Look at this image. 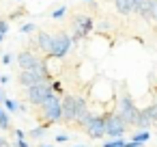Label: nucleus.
<instances>
[{
  "label": "nucleus",
  "mask_w": 157,
  "mask_h": 147,
  "mask_svg": "<svg viewBox=\"0 0 157 147\" xmlns=\"http://www.w3.org/2000/svg\"><path fill=\"white\" fill-rule=\"evenodd\" d=\"M88 93H90V100H93L95 104H99V106H108V104L114 106V102H116L114 82L108 80V78H101V76H97V78L90 82Z\"/></svg>",
  "instance_id": "obj_1"
},
{
  "label": "nucleus",
  "mask_w": 157,
  "mask_h": 147,
  "mask_svg": "<svg viewBox=\"0 0 157 147\" xmlns=\"http://www.w3.org/2000/svg\"><path fill=\"white\" fill-rule=\"evenodd\" d=\"M60 104H63V119H60V123H67V125L75 123L78 117L88 110V102L82 95H63Z\"/></svg>",
  "instance_id": "obj_2"
},
{
  "label": "nucleus",
  "mask_w": 157,
  "mask_h": 147,
  "mask_svg": "<svg viewBox=\"0 0 157 147\" xmlns=\"http://www.w3.org/2000/svg\"><path fill=\"white\" fill-rule=\"evenodd\" d=\"M123 87V91L121 93H116V102H114V112L125 121V125L129 128V125H133V121H136V115H138V106H136V102H133V97L129 95V91H127V84H121Z\"/></svg>",
  "instance_id": "obj_3"
},
{
  "label": "nucleus",
  "mask_w": 157,
  "mask_h": 147,
  "mask_svg": "<svg viewBox=\"0 0 157 147\" xmlns=\"http://www.w3.org/2000/svg\"><path fill=\"white\" fill-rule=\"evenodd\" d=\"M39 117L43 119L41 125L50 128L54 123H60L63 119V104H60V95H52L50 100H45L41 106H39Z\"/></svg>",
  "instance_id": "obj_4"
},
{
  "label": "nucleus",
  "mask_w": 157,
  "mask_h": 147,
  "mask_svg": "<svg viewBox=\"0 0 157 147\" xmlns=\"http://www.w3.org/2000/svg\"><path fill=\"white\" fill-rule=\"evenodd\" d=\"M20 87L28 89V87H35V84H43V82H52V76L48 74L45 69V63L37 69H20V78H17Z\"/></svg>",
  "instance_id": "obj_5"
},
{
  "label": "nucleus",
  "mask_w": 157,
  "mask_h": 147,
  "mask_svg": "<svg viewBox=\"0 0 157 147\" xmlns=\"http://www.w3.org/2000/svg\"><path fill=\"white\" fill-rule=\"evenodd\" d=\"M93 31H95V22H93L90 15H84V13L73 15V20H71V39H73V43L80 41V39L90 37Z\"/></svg>",
  "instance_id": "obj_6"
},
{
  "label": "nucleus",
  "mask_w": 157,
  "mask_h": 147,
  "mask_svg": "<svg viewBox=\"0 0 157 147\" xmlns=\"http://www.w3.org/2000/svg\"><path fill=\"white\" fill-rule=\"evenodd\" d=\"M101 117H103V128H105V136L108 138H123L125 136L127 125L114 110H105Z\"/></svg>",
  "instance_id": "obj_7"
},
{
  "label": "nucleus",
  "mask_w": 157,
  "mask_h": 147,
  "mask_svg": "<svg viewBox=\"0 0 157 147\" xmlns=\"http://www.w3.org/2000/svg\"><path fill=\"white\" fill-rule=\"evenodd\" d=\"M71 46H73L71 35H69V33H65V31H60V33L52 35V48H50V56H52V59H65V56L69 54Z\"/></svg>",
  "instance_id": "obj_8"
},
{
  "label": "nucleus",
  "mask_w": 157,
  "mask_h": 147,
  "mask_svg": "<svg viewBox=\"0 0 157 147\" xmlns=\"http://www.w3.org/2000/svg\"><path fill=\"white\" fill-rule=\"evenodd\" d=\"M28 91V95H26V100H28V104H33V106H41L45 100H50L52 95H54V91H52V87H50V82H43V84H35V87H28L26 89Z\"/></svg>",
  "instance_id": "obj_9"
},
{
  "label": "nucleus",
  "mask_w": 157,
  "mask_h": 147,
  "mask_svg": "<svg viewBox=\"0 0 157 147\" xmlns=\"http://www.w3.org/2000/svg\"><path fill=\"white\" fill-rule=\"evenodd\" d=\"M84 132H86V136H90V138H103L105 136V128H103V117L101 115H90L88 117V121L84 123V128H82Z\"/></svg>",
  "instance_id": "obj_10"
},
{
  "label": "nucleus",
  "mask_w": 157,
  "mask_h": 147,
  "mask_svg": "<svg viewBox=\"0 0 157 147\" xmlns=\"http://www.w3.org/2000/svg\"><path fill=\"white\" fill-rule=\"evenodd\" d=\"M17 65H20V69H37L43 65V59L33 50H22L17 54Z\"/></svg>",
  "instance_id": "obj_11"
},
{
  "label": "nucleus",
  "mask_w": 157,
  "mask_h": 147,
  "mask_svg": "<svg viewBox=\"0 0 157 147\" xmlns=\"http://www.w3.org/2000/svg\"><path fill=\"white\" fill-rule=\"evenodd\" d=\"M50 48H52V33H45V31L37 33V37H35V41H33V48H30V50L50 56Z\"/></svg>",
  "instance_id": "obj_12"
},
{
  "label": "nucleus",
  "mask_w": 157,
  "mask_h": 147,
  "mask_svg": "<svg viewBox=\"0 0 157 147\" xmlns=\"http://www.w3.org/2000/svg\"><path fill=\"white\" fill-rule=\"evenodd\" d=\"M136 15H140L146 22H153V0H142V2L133 9Z\"/></svg>",
  "instance_id": "obj_13"
},
{
  "label": "nucleus",
  "mask_w": 157,
  "mask_h": 147,
  "mask_svg": "<svg viewBox=\"0 0 157 147\" xmlns=\"http://www.w3.org/2000/svg\"><path fill=\"white\" fill-rule=\"evenodd\" d=\"M80 80L82 82H93L95 80V65L90 61H84L80 65Z\"/></svg>",
  "instance_id": "obj_14"
},
{
  "label": "nucleus",
  "mask_w": 157,
  "mask_h": 147,
  "mask_svg": "<svg viewBox=\"0 0 157 147\" xmlns=\"http://www.w3.org/2000/svg\"><path fill=\"white\" fill-rule=\"evenodd\" d=\"M153 125V121L148 119V115H146V110L144 108H140L138 110V115H136V121H133V128H138V130H148Z\"/></svg>",
  "instance_id": "obj_15"
},
{
  "label": "nucleus",
  "mask_w": 157,
  "mask_h": 147,
  "mask_svg": "<svg viewBox=\"0 0 157 147\" xmlns=\"http://www.w3.org/2000/svg\"><path fill=\"white\" fill-rule=\"evenodd\" d=\"M5 110L11 115V112H20V115H24L26 112V104H22V102H15V100H11V97H5Z\"/></svg>",
  "instance_id": "obj_16"
},
{
  "label": "nucleus",
  "mask_w": 157,
  "mask_h": 147,
  "mask_svg": "<svg viewBox=\"0 0 157 147\" xmlns=\"http://www.w3.org/2000/svg\"><path fill=\"white\" fill-rule=\"evenodd\" d=\"M114 7H116V11H118L121 15L133 13V2H131V0H114Z\"/></svg>",
  "instance_id": "obj_17"
},
{
  "label": "nucleus",
  "mask_w": 157,
  "mask_h": 147,
  "mask_svg": "<svg viewBox=\"0 0 157 147\" xmlns=\"http://www.w3.org/2000/svg\"><path fill=\"white\" fill-rule=\"evenodd\" d=\"M148 138H151V132H148V130H138V132L131 136V141H133V143H140V145H144Z\"/></svg>",
  "instance_id": "obj_18"
},
{
  "label": "nucleus",
  "mask_w": 157,
  "mask_h": 147,
  "mask_svg": "<svg viewBox=\"0 0 157 147\" xmlns=\"http://www.w3.org/2000/svg\"><path fill=\"white\" fill-rule=\"evenodd\" d=\"M11 128V117H9V112L5 110V108H0V130H9Z\"/></svg>",
  "instance_id": "obj_19"
},
{
  "label": "nucleus",
  "mask_w": 157,
  "mask_h": 147,
  "mask_svg": "<svg viewBox=\"0 0 157 147\" xmlns=\"http://www.w3.org/2000/svg\"><path fill=\"white\" fill-rule=\"evenodd\" d=\"M45 132H48V128H45V125H37L35 130H30V132H28V136H30V138H35V141H39V138H43V136H45Z\"/></svg>",
  "instance_id": "obj_20"
},
{
  "label": "nucleus",
  "mask_w": 157,
  "mask_h": 147,
  "mask_svg": "<svg viewBox=\"0 0 157 147\" xmlns=\"http://www.w3.org/2000/svg\"><path fill=\"white\" fill-rule=\"evenodd\" d=\"M50 87H52V91H54V95H65V89H63V82L58 80V78H52V82H50Z\"/></svg>",
  "instance_id": "obj_21"
},
{
  "label": "nucleus",
  "mask_w": 157,
  "mask_h": 147,
  "mask_svg": "<svg viewBox=\"0 0 157 147\" xmlns=\"http://www.w3.org/2000/svg\"><path fill=\"white\" fill-rule=\"evenodd\" d=\"M35 31H37V24H35V22H26V24L20 26V33H22V35H30V33H35Z\"/></svg>",
  "instance_id": "obj_22"
},
{
  "label": "nucleus",
  "mask_w": 157,
  "mask_h": 147,
  "mask_svg": "<svg viewBox=\"0 0 157 147\" xmlns=\"http://www.w3.org/2000/svg\"><path fill=\"white\" fill-rule=\"evenodd\" d=\"M101 147H125V138H108Z\"/></svg>",
  "instance_id": "obj_23"
},
{
  "label": "nucleus",
  "mask_w": 157,
  "mask_h": 147,
  "mask_svg": "<svg viewBox=\"0 0 157 147\" xmlns=\"http://www.w3.org/2000/svg\"><path fill=\"white\" fill-rule=\"evenodd\" d=\"M144 110H146V115H148V119H151L153 123H157V102H155V104H151V106H146Z\"/></svg>",
  "instance_id": "obj_24"
},
{
  "label": "nucleus",
  "mask_w": 157,
  "mask_h": 147,
  "mask_svg": "<svg viewBox=\"0 0 157 147\" xmlns=\"http://www.w3.org/2000/svg\"><path fill=\"white\" fill-rule=\"evenodd\" d=\"M65 13H67V7H56L50 15H52L54 20H60V18H65Z\"/></svg>",
  "instance_id": "obj_25"
},
{
  "label": "nucleus",
  "mask_w": 157,
  "mask_h": 147,
  "mask_svg": "<svg viewBox=\"0 0 157 147\" xmlns=\"http://www.w3.org/2000/svg\"><path fill=\"white\" fill-rule=\"evenodd\" d=\"M110 26H112V24L103 20V22H99V24H97V33H99V35H103L105 31H110Z\"/></svg>",
  "instance_id": "obj_26"
},
{
  "label": "nucleus",
  "mask_w": 157,
  "mask_h": 147,
  "mask_svg": "<svg viewBox=\"0 0 157 147\" xmlns=\"http://www.w3.org/2000/svg\"><path fill=\"white\" fill-rule=\"evenodd\" d=\"M0 63H2V65H9V63H13V56H11L9 52H2V56H0Z\"/></svg>",
  "instance_id": "obj_27"
},
{
  "label": "nucleus",
  "mask_w": 157,
  "mask_h": 147,
  "mask_svg": "<svg viewBox=\"0 0 157 147\" xmlns=\"http://www.w3.org/2000/svg\"><path fill=\"white\" fill-rule=\"evenodd\" d=\"M9 33V20H0V35Z\"/></svg>",
  "instance_id": "obj_28"
},
{
  "label": "nucleus",
  "mask_w": 157,
  "mask_h": 147,
  "mask_svg": "<svg viewBox=\"0 0 157 147\" xmlns=\"http://www.w3.org/2000/svg\"><path fill=\"white\" fill-rule=\"evenodd\" d=\"M26 13V9H17V11H13L11 15H9V20H17V18H22Z\"/></svg>",
  "instance_id": "obj_29"
},
{
  "label": "nucleus",
  "mask_w": 157,
  "mask_h": 147,
  "mask_svg": "<svg viewBox=\"0 0 157 147\" xmlns=\"http://www.w3.org/2000/svg\"><path fill=\"white\" fill-rule=\"evenodd\" d=\"M67 141H69V134H65V132L56 134V143H67Z\"/></svg>",
  "instance_id": "obj_30"
},
{
  "label": "nucleus",
  "mask_w": 157,
  "mask_h": 147,
  "mask_svg": "<svg viewBox=\"0 0 157 147\" xmlns=\"http://www.w3.org/2000/svg\"><path fill=\"white\" fill-rule=\"evenodd\" d=\"M15 136H17V141H26L28 132H24V130H15Z\"/></svg>",
  "instance_id": "obj_31"
},
{
  "label": "nucleus",
  "mask_w": 157,
  "mask_h": 147,
  "mask_svg": "<svg viewBox=\"0 0 157 147\" xmlns=\"http://www.w3.org/2000/svg\"><path fill=\"white\" fill-rule=\"evenodd\" d=\"M9 80H11V76H9V74H0V82H2V84H7Z\"/></svg>",
  "instance_id": "obj_32"
},
{
  "label": "nucleus",
  "mask_w": 157,
  "mask_h": 147,
  "mask_svg": "<svg viewBox=\"0 0 157 147\" xmlns=\"http://www.w3.org/2000/svg\"><path fill=\"white\" fill-rule=\"evenodd\" d=\"M153 22H157V0H153Z\"/></svg>",
  "instance_id": "obj_33"
},
{
  "label": "nucleus",
  "mask_w": 157,
  "mask_h": 147,
  "mask_svg": "<svg viewBox=\"0 0 157 147\" xmlns=\"http://www.w3.org/2000/svg\"><path fill=\"white\" fill-rule=\"evenodd\" d=\"M0 147H11V145H9V141H7L5 136H0Z\"/></svg>",
  "instance_id": "obj_34"
},
{
  "label": "nucleus",
  "mask_w": 157,
  "mask_h": 147,
  "mask_svg": "<svg viewBox=\"0 0 157 147\" xmlns=\"http://www.w3.org/2000/svg\"><path fill=\"white\" fill-rule=\"evenodd\" d=\"M15 147H30V145H28L26 141H17V143H15Z\"/></svg>",
  "instance_id": "obj_35"
},
{
  "label": "nucleus",
  "mask_w": 157,
  "mask_h": 147,
  "mask_svg": "<svg viewBox=\"0 0 157 147\" xmlns=\"http://www.w3.org/2000/svg\"><path fill=\"white\" fill-rule=\"evenodd\" d=\"M0 102H5V91L0 89Z\"/></svg>",
  "instance_id": "obj_36"
},
{
  "label": "nucleus",
  "mask_w": 157,
  "mask_h": 147,
  "mask_svg": "<svg viewBox=\"0 0 157 147\" xmlns=\"http://www.w3.org/2000/svg\"><path fill=\"white\" fill-rule=\"evenodd\" d=\"M2 39H5V35H0V43H2Z\"/></svg>",
  "instance_id": "obj_37"
},
{
  "label": "nucleus",
  "mask_w": 157,
  "mask_h": 147,
  "mask_svg": "<svg viewBox=\"0 0 157 147\" xmlns=\"http://www.w3.org/2000/svg\"><path fill=\"white\" fill-rule=\"evenodd\" d=\"M39 147H52V145H39Z\"/></svg>",
  "instance_id": "obj_38"
},
{
  "label": "nucleus",
  "mask_w": 157,
  "mask_h": 147,
  "mask_svg": "<svg viewBox=\"0 0 157 147\" xmlns=\"http://www.w3.org/2000/svg\"><path fill=\"white\" fill-rule=\"evenodd\" d=\"M84 2H95V0H84Z\"/></svg>",
  "instance_id": "obj_39"
},
{
  "label": "nucleus",
  "mask_w": 157,
  "mask_h": 147,
  "mask_svg": "<svg viewBox=\"0 0 157 147\" xmlns=\"http://www.w3.org/2000/svg\"><path fill=\"white\" fill-rule=\"evenodd\" d=\"M0 56H2V50H0Z\"/></svg>",
  "instance_id": "obj_40"
},
{
  "label": "nucleus",
  "mask_w": 157,
  "mask_h": 147,
  "mask_svg": "<svg viewBox=\"0 0 157 147\" xmlns=\"http://www.w3.org/2000/svg\"><path fill=\"white\" fill-rule=\"evenodd\" d=\"M75 147H82V145H75Z\"/></svg>",
  "instance_id": "obj_41"
},
{
  "label": "nucleus",
  "mask_w": 157,
  "mask_h": 147,
  "mask_svg": "<svg viewBox=\"0 0 157 147\" xmlns=\"http://www.w3.org/2000/svg\"><path fill=\"white\" fill-rule=\"evenodd\" d=\"M140 147H144V145H140Z\"/></svg>",
  "instance_id": "obj_42"
},
{
  "label": "nucleus",
  "mask_w": 157,
  "mask_h": 147,
  "mask_svg": "<svg viewBox=\"0 0 157 147\" xmlns=\"http://www.w3.org/2000/svg\"><path fill=\"white\" fill-rule=\"evenodd\" d=\"M20 2H22V0H20Z\"/></svg>",
  "instance_id": "obj_43"
}]
</instances>
